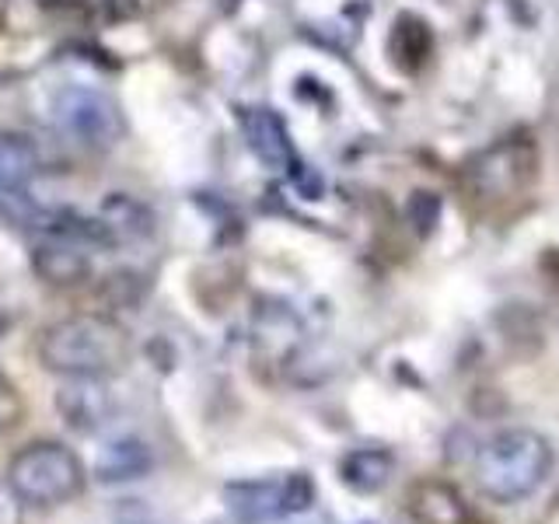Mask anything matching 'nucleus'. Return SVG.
<instances>
[{
    "label": "nucleus",
    "instance_id": "423d86ee",
    "mask_svg": "<svg viewBox=\"0 0 559 524\" xmlns=\"http://www.w3.org/2000/svg\"><path fill=\"white\" fill-rule=\"evenodd\" d=\"M39 175V151L22 133H0V210L8 217L22 221L32 214L25 192Z\"/></svg>",
    "mask_w": 559,
    "mask_h": 524
},
{
    "label": "nucleus",
    "instance_id": "7ed1b4c3",
    "mask_svg": "<svg viewBox=\"0 0 559 524\" xmlns=\"http://www.w3.org/2000/svg\"><path fill=\"white\" fill-rule=\"evenodd\" d=\"M8 483L25 507L49 511L74 500L84 489V465L74 451L57 441H35L22 448L8 465Z\"/></svg>",
    "mask_w": 559,
    "mask_h": 524
},
{
    "label": "nucleus",
    "instance_id": "4468645a",
    "mask_svg": "<svg viewBox=\"0 0 559 524\" xmlns=\"http://www.w3.org/2000/svg\"><path fill=\"white\" fill-rule=\"evenodd\" d=\"M22 416H25V402L22 395H17L14 384L0 374V437L11 433L17 424H22Z\"/></svg>",
    "mask_w": 559,
    "mask_h": 524
},
{
    "label": "nucleus",
    "instance_id": "f03ea898",
    "mask_svg": "<svg viewBox=\"0 0 559 524\" xmlns=\"http://www.w3.org/2000/svg\"><path fill=\"white\" fill-rule=\"evenodd\" d=\"M552 448L535 430H500L476 454V486L493 503H518L546 483Z\"/></svg>",
    "mask_w": 559,
    "mask_h": 524
},
{
    "label": "nucleus",
    "instance_id": "9b49d317",
    "mask_svg": "<svg viewBox=\"0 0 559 524\" xmlns=\"http://www.w3.org/2000/svg\"><path fill=\"white\" fill-rule=\"evenodd\" d=\"M35 273H39L46 284H81V279L92 273V262L84 252L70 249V245H39L35 249Z\"/></svg>",
    "mask_w": 559,
    "mask_h": 524
},
{
    "label": "nucleus",
    "instance_id": "2eb2a0df",
    "mask_svg": "<svg viewBox=\"0 0 559 524\" xmlns=\"http://www.w3.org/2000/svg\"><path fill=\"white\" fill-rule=\"evenodd\" d=\"M0 524H25V500L14 493L11 483H0Z\"/></svg>",
    "mask_w": 559,
    "mask_h": 524
},
{
    "label": "nucleus",
    "instance_id": "39448f33",
    "mask_svg": "<svg viewBox=\"0 0 559 524\" xmlns=\"http://www.w3.org/2000/svg\"><path fill=\"white\" fill-rule=\"evenodd\" d=\"M231 514L245 524H262L290 514H305L314 503V486L305 472H290L284 479H262V483H235L224 489Z\"/></svg>",
    "mask_w": 559,
    "mask_h": 524
},
{
    "label": "nucleus",
    "instance_id": "f8f14e48",
    "mask_svg": "<svg viewBox=\"0 0 559 524\" xmlns=\"http://www.w3.org/2000/svg\"><path fill=\"white\" fill-rule=\"evenodd\" d=\"M67 119L84 140H95V144H109V140L116 136V130H119L116 109L98 95H78L74 102H70Z\"/></svg>",
    "mask_w": 559,
    "mask_h": 524
},
{
    "label": "nucleus",
    "instance_id": "1a4fd4ad",
    "mask_svg": "<svg viewBox=\"0 0 559 524\" xmlns=\"http://www.w3.org/2000/svg\"><path fill=\"white\" fill-rule=\"evenodd\" d=\"M154 465V454L144 441L136 437H122V441L109 444L98 454V465H95V479L112 486V483H133V479H144Z\"/></svg>",
    "mask_w": 559,
    "mask_h": 524
},
{
    "label": "nucleus",
    "instance_id": "0eeeda50",
    "mask_svg": "<svg viewBox=\"0 0 559 524\" xmlns=\"http://www.w3.org/2000/svg\"><path fill=\"white\" fill-rule=\"evenodd\" d=\"M406 507L416 524H476L465 497L444 479H419L409 486Z\"/></svg>",
    "mask_w": 559,
    "mask_h": 524
},
{
    "label": "nucleus",
    "instance_id": "6e6552de",
    "mask_svg": "<svg viewBox=\"0 0 559 524\" xmlns=\"http://www.w3.org/2000/svg\"><path fill=\"white\" fill-rule=\"evenodd\" d=\"M245 136H249V147L262 165L273 171H287L294 165V147H290V133L273 109H252L245 112Z\"/></svg>",
    "mask_w": 559,
    "mask_h": 524
},
{
    "label": "nucleus",
    "instance_id": "9d476101",
    "mask_svg": "<svg viewBox=\"0 0 559 524\" xmlns=\"http://www.w3.org/2000/svg\"><path fill=\"white\" fill-rule=\"evenodd\" d=\"M395 458L384 448H357L340 462V479L357 493H378V489L389 486Z\"/></svg>",
    "mask_w": 559,
    "mask_h": 524
},
{
    "label": "nucleus",
    "instance_id": "20e7f679",
    "mask_svg": "<svg viewBox=\"0 0 559 524\" xmlns=\"http://www.w3.org/2000/svg\"><path fill=\"white\" fill-rule=\"evenodd\" d=\"M538 175V147L532 136L514 133L489 144L465 165V189L476 200L497 203L521 196Z\"/></svg>",
    "mask_w": 559,
    "mask_h": 524
},
{
    "label": "nucleus",
    "instance_id": "ddd939ff",
    "mask_svg": "<svg viewBox=\"0 0 559 524\" xmlns=\"http://www.w3.org/2000/svg\"><path fill=\"white\" fill-rule=\"evenodd\" d=\"M70 402H60V409L67 416V424L70 427H78V430H95L102 424V416H105V395L95 392V389H84V392H74V389H67Z\"/></svg>",
    "mask_w": 559,
    "mask_h": 524
},
{
    "label": "nucleus",
    "instance_id": "f257e3e1",
    "mask_svg": "<svg viewBox=\"0 0 559 524\" xmlns=\"http://www.w3.org/2000/svg\"><path fill=\"white\" fill-rule=\"evenodd\" d=\"M130 332L109 314H70L43 329L39 360L46 371L67 378L116 374L130 360Z\"/></svg>",
    "mask_w": 559,
    "mask_h": 524
}]
</instances>
